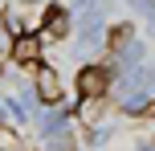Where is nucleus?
Returning a JSON list of instances; mask_svg holds the SVG:
<instances>
[{
	"instance_id": "nucleus-3",
	"label": "nucleus",
	"mask_w": 155,
	"mask_h": 151,
	"mask_svg": "<svg viewBox=\"0 0 155 151\" xmlns=\"http://www.w3.org/2000/svg\"><path fill=\"white\" fill-rule=\"evenodd\" d=\"M37 98L41 102H57V98H61V82H57V74L49 70V65L37 74Z\"/></svg>"
},
{
	"instance_id": "nucleus-5",
	"label": "nucleus",
	"mask_w": 155,
	"mask_h": 151,
	"mask_svg": "<svg viewBox=\"0 0 155 151\" xmlns=\"http://www.w3.org/2000/svg\"><path fill=\"white\" fill-rule=\"evenodd\" d=\"M12 41H16V33L8 25H0V61H12Z\"/></svg>"
},
{
	"instance_id": "nucleus-2",
	"label": "nucleus",
	"mask_w": 155,
	"mask_h": 151,
	"mask_svg": "<svg viewBox=\"0 0 155 151\" xmlns=\"http://www.w3.org/2000/svg\"><path fill=\"white\" fill-rule=\"evenodd\" d=\"M41 57V37L37 33H21V37L12 41V61L16 65H33Z\"/></svg>"
},
{
	"instance_id": "nucleus-4",
	"label": "nucleus",
	"mask_w": 155,
	"mask_h": 151,
	"mask_svg": "<svg viewBox=\"0 0 155 151\" xmlns=\"http://www.w3.org/2000/svg\"><path fill=\"white\" fill-rule=\"evenodd\" d=\"M45 33H49V37H65V33H70V12L49 8V16H45Z\"/></svg>"
},
{
	"instance_id": "nucleus-1",
	"label": "nucleus",
	"mask_w": 155,
	"mask_h": 151,
	"mask_svg": "<svg viewBox=\"0 0 155 151\" xmlns=\"http://www.w3.org/2000/svg\"><path fill=\"white\" fill-rule=\"evenodd\" d=\"M110 90V70L106 65H86V70H78V94L82 98H102Z\"/></svg>"
}]
</instances>
